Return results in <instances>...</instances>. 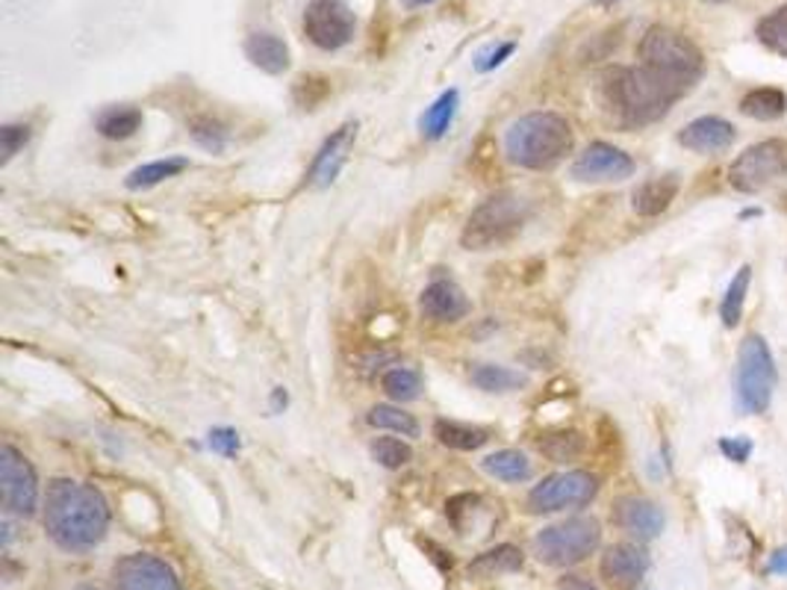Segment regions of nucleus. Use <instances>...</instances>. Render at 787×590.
<instances>
[{"instance_id":"obj_1","label":"nucleus","mask_w":787,"mask_h":590,"mask_svg":"<svg viewBox=\"0 0 787 590\" xmlns=\"http://www.w3.org/2000/svg\"><path fill=\"white\" fill-rule=\"evenodd\" d=\"M44 531L65 552H89L110 531V505L95 485L53 478L44 494Z\"/></svg>"},{"instance_id":"obj_2","label":"nucleus","mask_w":787,"mask_h":590,"mask_svg":"<svg viewBox=\"0 0 787 590\" xmlns=\"http://www.w3.org/2000/svg\"><path fill=\"white\" fill-rule=\"evenodd\" d=\"M604 110L617 115V122L625 127H643L657 118H664L673 110L675 101H682L684 92L664 77H657L655 71L643 65H620L608 69L599 83Z\"/></svg>"},{"instance_id":"obj_3","label":"nucleus","mask_w":787,"mask_h":590,"mask_svg":"<svg viewBox=\"0 0 787 590\" xmlns=\"http://www.w3.org/2000/svg\"><path fill=\"white\" fill-rule=\"evenodd\" d=\"M576 148L572 124L560 113L537 110L519 115L505 131V157L528 172H551Z\"/></svg>"},{"instance_id":"obj_4","label":"nucleus","mask_w":787,"mask_h":590,"mask_svg":"<svg viewBox=\"0 0 787 590\" xmlns=\"http://www.w3.org/2000/svg\"><path fill=\"white\" fill-rule=\"evenodd\" d=\"M640 65L673 83L687 95L705 74V56L696 44L673 27H649L638 44Z\"/></svg>"},{"instance_id":"obj_5","label":"nucleus","mask_w":787,"mask_h":590,"mask_svg":"<svg viewBox=\"0 0 787 590\" xmlns=\"http://www.w3.org/2000/svg\"><path fill=\"white\" fill-rule=\"evenodd\" d=\"M779 372L767 340L762 334H746L737 349L735 366V407L746 416L764 414L773 402Z\"/></svg>"},{"instance_id":"obj_6","label":"nucleus","mask_w":787,"mask_h":590,"mask_svg":"<svg viewBox=\"0 0 787 590\" xmlns=\"http://www.w3.org/2000/svg\"><path fill=\"white\" fill-rule=\"evenodd\" d=\"M531 216V204L517 193H499L487 198L481 207H475L464 228V248L469 251H490L505 246L522 230V225Z\"/></svg>"},{"instance_id":"obj_7","label":"nucleus","mask_w":787,"mask_h":590,"mask_svg":"<svg viewBox=\"0 0 787 590\" xmlns=\"http://www.w3.org/2000/svg\"><path fill=\"white\" fill-rule=\"evenodd\" d=\"M602 544V526L596 517H572L555 522L534 538V552L542 565L572 567L590 558Z\"/></svg>"},{"instance_id":"obj_8","label":"nucleus","mask_w":787,"mask_h":590,"mask_svg":"<svg viewBox=\"0 0 787 590\" xmlns=\"http://www.w3.org/2000/svg\"><path fill=\"white\" fill-rule=\"evenodd\" d=\"M787 175V142L785 139H764L755 142L728 168V184L732 189L744 195H755L776 184L779 177Z\"/></svg>"},{"instance_id":"obj_9","label":"nucleus","mask_w":787,"mask_h":590,"mask_svg":"<svg viewBox=\"0 0 787 590\" xmlns=\"http://www.w3.org/2000/svg\"><path fill=\"white\" fill-rule=\"evenodd\" d=\"M599 494V478L584 469H567L546 476L540 485L531 487V494L525 499L531 514H555L569 511V508H584Z\"/></svg>"},{"instance_id":"obj_10","label":"nucleus","mask_w":787,"mask_h":590,"mask_svg":"<svg viewBox=\"0 0 787 590\" xmlns=\"http://www.w3.org/2000/svg\"><path fill=\"white\" fill-rule=\"evenodd\" d=\"M307 42L319 51H340L354 39L358 18L345 0H310L301 18Z\"/></svg>"},{"instance_id":"obj_11","label":"nucleus","mask_w":787,"mask_h":590,"mask_svg":"<svg viewBox=\"0 0 787 590\" xmlns=\"http://www.w3.org/2000/svg\"><path fill=\"white\" fill-rule=\"evenodd\" d=\"M0 494H3V511L15 517H33L39 508V476L33 464L15 449H0Z\"/></svg>"},{"instance_id":"obj_12","label":"nucleus","mask_w":787,"mask_h":590,"mask_svg":"<svg viewBox=\"0 0 787 590\" xmlns=\"http://www.w3.org/2000/svg\"><path fill=\"white\" fill-rule=\"evenodd\" d=\"M569 175L578 184H617L634 175V159L611 142H590L576 157Z\"/></svg>"},{"instance_id":"obj_13","label":"nucleus","mask_w":787,"mask_h":590,"mask_svg":"<svg viewBox=\"0 0 787 590\" xmlns=\"http://www.w3.org/2000/svg\"><path fill=\"white\" fill-rule=\"evenodd\" d=\"M113 590H184V584L163 558L133 552L113 565Z\"/></svg>"},{"instance_id":"obj_14","label":"nucleus","mask_w":787,"mask_h":590,"mask_svg":"<svg viewBox=\"0 0 787 590\" xmlns=\"http://www.w3.org/2000/svg\"><path fill=\"white\" fill-rule=\"evenodd\" d=\"M354 139H358V122H345L340 131H333L328 139L322 142V148L315 154L313 166L307 172V186H331L336 177H340L345 159H349L351 148H354Z\"/></svg>"},{"instance_id":"obj_15","label":"nucleus","mask_w":787,"mask_h":590,"mask_svg":"<svg viewBox=\"0 0 787 590\" xmlns=\"http://www.w3.org/2000/svg\"><path fill=\"white\" fill-rule=\"evenodd\" d=\"M613 522L638 540H655L664 531V511L646 496H622L613 505Z\"/></svg>"},{"instance_id":"obj_16","label":"nucleus","mask_w":787,"mask_h":590,"mask_svg":"<svg viewBox=\"0 0 787 590\" xmlns=\"http://www.w3.org/2000/svg\"><path fill=\"white\" fill-rule=\"evenodd\" d=\"M735 136L737 131L732 127V122L719 118V115H702L679 131V145L696 151V154H719V151L732 148Z\"/></svg>"},{"instance_id":"obj_17","label":"nucleus","mask_w":787,"mask_h":590,"mask_svg":"<svg viewBox=\"0 0 787 590\" xmlns=\"http://www.w3.org/2000/svg\"><path fill=\"white\" fill-rule=\"evenodd\" d=\"M649 570L646 549L638 544H617L602 556V576L613 588H638Z\"/></svg>"},{"instance_id":"obj_18","label":"nucleus","mask_w":787,"mask_h":590,"mask_svg":"<svg viewBox=\"0 0 787 590\" xmlns=\"http://www.w3.org/2000/svg\"><path fill=\"white\" fill-rule=\"evenodd\" d=\"M420 310L431 322H460L469 313V299L455 281H434L422 290Z\"/></svg>"},{"instance_id":"obj_19","label":"nucleus","mask_w":787,"mask_h":590,"mask_svg":"<svg viewBox=\"0 0 787 590\" xmlns=\"http://www.w3.org/2000/svg\"><path fill=\"white\" fill-rule=\"evenodd\" d=\"M682 189V177L675 175H657L646 184H640L631 195V210L643 216V219H652V216H661V213L670 210V204L675 201V195Z\"/></svg>"},{"instance_id":"obj_20","label":"nucleus","mask_w":787,"mask_h":590,"mask_svg":"<svg viewBox=\"0 0 787 590\" xmlns=\"http://www.w3.org/2000/svg\"><path fill=\"white\" fill-rule=\"evenodd\" d=\"M248 62L255 69L266 71V74H283L292 65V53H289V44L275 33H251L242 44Z\"/></svg>"},{"instance_id":"obj_21","label":"nucleus","mask_w":787,"mask_h":590,"mask_svg":"<svg viewBox=\"0 0 787 590\" xmlns=\"http://www.w3.org/2000/svg\"><path fill=\"white\" fill-rule=\"evenodd\" d=\"M525 565V556L519 547L501 544L496 549H487L481 556L475 558L473 565L466 567V576L475 582H487V579H499V576L519 573Z\"/></svg>"},{"instance_id":"obj_22","label":"nucleus","mask_w":787,"mask_h":590,"mask_svg":"<svg viewBox=\"0 0 787 590\" xmlns=\"http://www.w3.org/2000/svg\"><path fill=\"white\" fill-rule=\"evenodd\" d=\"M142 122H145V118H142L139 106H131V104L106 106V110L97 113L95 131L101 133L104 139L124 142L142 131Z\"/></svg>"},{"instance_id":"obj_23","label":"nucleus","mask_w":787,"mask_h":590,"mask_svg":"<svg viewBox=\"0 0 787 590\" xmlns=\"http://www.w3.org/2000/svg\"><path fill=\"white\" fill-rule=\"evenodd\" d=\"M434 437H437L446 449L475 452L487 446L490 432H487V428H478V425L455 423V420H437V423H434Z\"/></svg>"},{"instance_id":"obj_24","label":"nucleus","mask_w":787,"mask_h":590,"mask_svg":"<svg viewBox=\"0 0 787 590\" xmlns=\"http://www.w3.org/2000/svg\"><path fill=\"white\" fill-rule=\"evenodd\" d=\"M481 469L487 473V476L499 478V482H508V485L528 482L534 473L528 455H525V452H517V449L493 452V455H487V458L481 460Z\"/></svg>"},{"instance_id":"obj_25","label":"nucleus","mask_w":787,"mask_h":590,"mask_svg":"<svg viewBox=\"0 0 787 590\" xmlns=\"http://www.w3.org/2000/svg\"><path fill=\"white\" fill-rule=\"evenodd\" d=\"M189 168V159L186 157H166V159H154V163H145V166L133 168L124 186L133 189V193H142V189H154V186L166 184L172 177H177L180 172Z\"/></svg>"},{"instance_id":"obj_26","label":"nucleus","mask_w":787,"mask_h":590,"mask_svg":"<svg viewBox=\"0 0 787 590\" xmlns=\"http://www.w3.org/2000/svg\"><path fill=\"white\" fill-rule=\"evenodd\" d=\"M457 104H460V92H457V89L443 92V95H439L437 101L422 113L420 118L422 136H425V139H443V136L448 133V127H452V122H455Z\"/></svg>"},{"instance_id":"obj_27","label":"nucleus","mask_w":787,"mask_h":590,"mask_svg":"<svg viewBox=\"0 0 787 590\" xmlns=\"http://www.w3.org/2000/svg\"><path fill=\"white\" fill-rule=\"evenodd\" d=\"M741 113L755 122H776L787 113V95L776 86H762L741 97Z\"/></svg>"},{"instance_id":"obj_28","label":"nucleus","mask_w":787,"mask_h":590,"mask_svg":"<svg viewBox=\"0 0 787 590\" xmlns=\"http://www.w3.org/2000/svg\"><path fill=\"white\" fill-rule=\"evenodd\" d=\"M469 381L484 393H514V390H522L528 384L522 372L499 366V363H478L469 372Z\"/></svg>"},{"instance_id":"obj_29","label":"nucleus","mask_w":787,"mask_h":590,"mask_svg":"<svg viewBox=\"0 0 787 590\" xmlns=\"http://www.w3.org/2000/svg\"><path fill=\"white\" fill-rule=\"evenodd\" d=\"M366 423L381 432L398 434V437H420V420L402 411V405H375L369 411Z\"/></svg>"},{"instance_id":"obj_30","label":"nucleus","mask_w":787,"mask_h":590,"mask_svg":"<svg viewBox=\"0 0 787 590\" xmlns=\"http://www.w3.org/2000/svg\"><path fill=\"white\" fill-rule=\"evenodd\" d=\"M381 390L398 405L416 402L422 393V375L416 370H407V366H393L381 375Z\"/></svg>"},{"instance_id":"obj_31","label":"nucleus","mask_w":787,"mask_h":590,"mask_svg":"<svg viewBox=\"0 0 787 590\" xmlns=\"http://www.w3.org/2000/svg\"><path fill=\"white\" fill-rule=\"evenodd\" d=\"M749 281H753V269L749 266H741L737 275L728 283L726 296H723V304H719V319L726 328H737L741 317H744V301L746 292H749Z\"/></svg>"},{"instance_id":"obj_32","label":"nucleus","mask_w":787,"mask_h":590,"mask_svg":"<svg viewBox=\"0 0 787 590\" xmlns=\"http://www.w3.org/2000/svg\"><path fill=\"white\" fill-rule=\"evenodd\" d=\"M537 446H540L542 455H546L549 460H555V464H572V460L581 458L587 449L584 437H581L578 432L546 434Z\"/></svg>"},{"instance_id":"obj_33","label":"nucleus","mask_w":787,"mask_h":590,"mask_svg":"<svg viewBox=\"0 0 787 590\" xmlns=\"http://www.w3.org/2000/svg\"><path fill=\"white\" fill-rule=\"evenodd\" d=\"M755 35H758V42H762L767 51L787 56V3L767 12V15L755 24Z\"/></svg>"},{"instance_id":"obj_34","label":"nucleus","mask_w":787,"mask_h":590,"mask_svg":"<svg viewBox=\"0 0 787 590\" xmlns=\"http://www.w3.org/2000/svg\"><path fill=\"white\" fill-rule=\"evenodd\" d=\"M369 452L384 469H402L413 460L411 443L402 441V437H377V441H372Z\"/></svg>"},{"instance_id":"obj_35","label":"nucleus","mask_w":787,"mask_h":590,"mask_svg":"<svg viewBox=\"0 0 787 590\" xmlns=\"http://www.w3.org/2000/svg\"><path fill=\"white\" fill-rule=\"evenodd\" d=\"M189 133H193V139L201 145V148L213 151V154H219V151H225V145H228V131L221 127L216 118H193L189 122Z\"/></svg>"},{"instance_id":"obj_36","label":"nucleus","mask_w":787,"mask_h":590,"mask_svg":"<svg viewBox=\"0 0 787 590\" xmlns=\"http://www.w3.org/2000/svg\"><path fill=\"white\" fill-rule=\"evenodd\" d=\"M514 51H517V44L514 42L490 44V48H484L481 53H475L473 69L478 71V74H490V71H496L499 65H505V60H510V56H514Z\"/></svg>"},{"instance_id":"obj_37","label":"nucleus","mask_w":787,"mask_h":590,"mask_svg":"<svg viewBox=\"0 0 787 590\" xmlns=\"http://www.w3.org/2000/svg\"><path fill=\"white\" fill-rule=\"evenodd\" d=\"M30 142V127L27 124H3L0 127V163H9L18 151Z\"/></svg>"},{"instance_id":"obj_38","label":"nucleus","mask_w":787,"mask_h":590,"mask_svg":"<svg viewBox=\"0 0 787 590\" xmlns=\"http://www.w3.org/2000/svg\"><path fill=\"white\" fill-rule=\"evenodd\" d=\"M207 443H210L213 452H219V455H225V458H234L239 452V434L234 432V428H213L210 434H207Z\"/></svg>"},{"instance_id":"obj_39","label":"nucleus","mask_w":787,"mask_h":590,"mask_svg":"<svg viewBox=\"0 0 787 590\" xmlns=\"http://www.w3.org/2000/svg\"><path fill=\"white\" fill-rule=\"evenodd\" d=\"M753 449L755 446L749 437H723V441H719V452H723L728 460H735V464H744V460H749Z\"/></svg>"},{"instance_id":"obj_40","label":"nucleus","mask_w":787,"mask_h":590,"mask_svg":"<svg viewBox=\"0 0 787 590\" xmlns=\"http://www.w3.org/2000/svg\"><path fill=\"white\" fill-rule=\"evenodd\" d=\"M558 590H599L596 584H590L581 576H563L558 582Z\"/></svg>"},{"instance_id":"obj_41","label":"nucleus","mask_w":787,"mask_h":590,"mask_svg":"<svg viewBox=\"0 0 787 590\" xmlns=\"http://www.w3.org/2000/svg\"><path fill=\"white\" fill-rule=\"evenodd\" d=\"M767 570H770V573H776V576H787V547L779 549V552H773Z\"/></svg>"},{"instance_id":"obj_42","label":"nucleus","mask_w":787,"mask_h":590,"mask_svg":"<svg viewBox=\"0 0 787 590\" xmlns=\"http://www.w3.org/2000/svg\"><path fill=\"white\" fill-rule=\"evenodd\" d=\"M269 405H271V414H280L283 407L289 405V396H287V390L283 387H275L271 390V398H269Z\"/></svg>"},{"instance_id":"obj_43","label":"nucleus","mask_w":787,"mask_h":590,"mask_svg":"<svg viewBox=\"0 0 787 590\" xmlns=\"http://www.w3.org/2000/svg\"><path fill=\"white\" fill-rule=\"evenodd\" d=\"M431 3H437V0H402L404 9H420V7H431Z\"/></svg>"},{"instance_id":"obj_44","label":"nucleus","mask_w":787,"mask_h":590,"mask_svg":"<svg viewBox=\"0 0 787 590\" xmlns=\"http://www.w3.org/2000/svg\"><path fill=\"white\" fill-rule=\"evenodd\" d=\"M599 3H602V7H608V3H613V0H599Z\"/></svg>"},{"instance_id":"obj_45","label":"nucleus","mask_w":787,"mask_h":590,"mask_svg":"<svg viewBox=\"0 0 787 590\" xmlns=\"http://www.w3.org/2000/svg\"><path fill=\"white\" fill-rule=\"evenodd\" d=\"M705 3H723V0H705Z\"/></svg>"}]
</instances>
